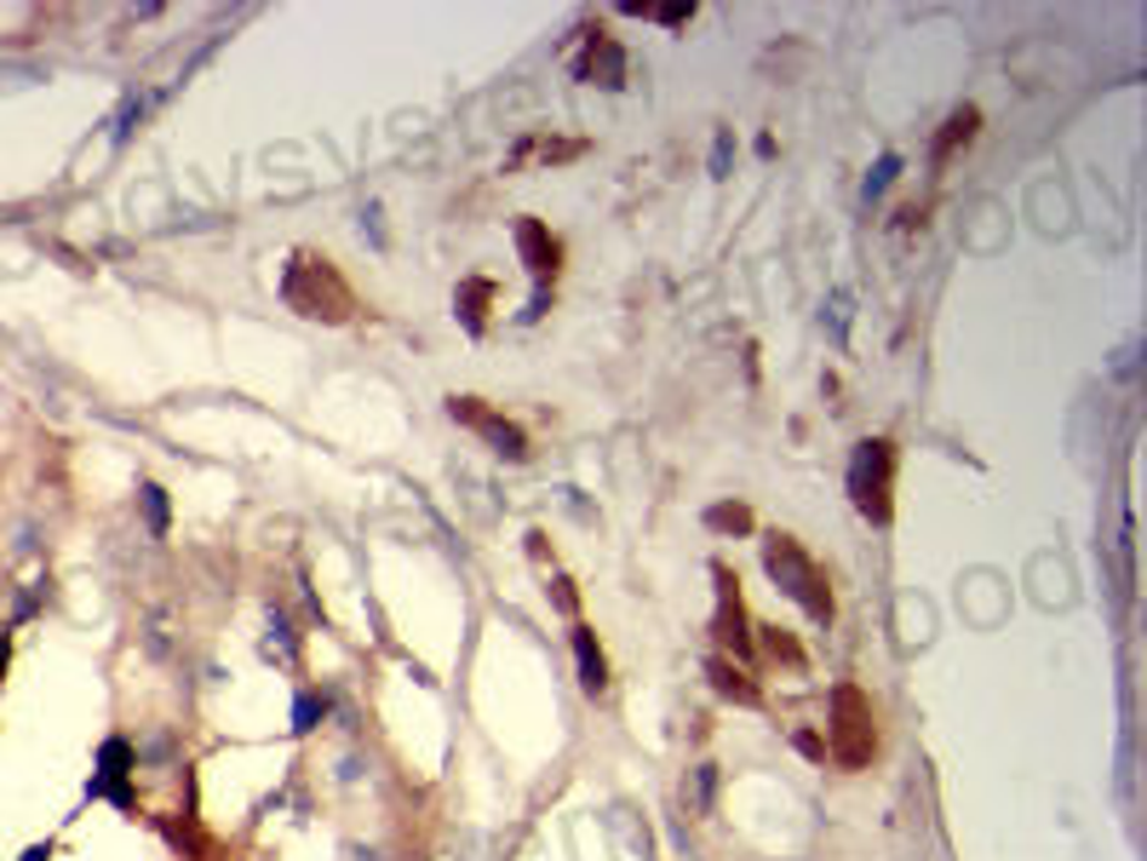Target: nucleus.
<instances>
[{"mask_svg":"<svg viewBox=\"0 0 1147 861\" xmlns=\"http://www.w3.org/2000/svg\"><path fill=\"white\" fill-rule=\"evenodd\" d=\"M712 683H718L723 695H734V701H747V707L758 701V689H752V683H740V678H734V672L723 667V660H712Z\"/></svg>","mask_w":1147,"mask_h":861,"instance_id":"nucleus-16","label":"nucleus"},{"mask_svg":"<svg viewBox=\"0 0 1147 861\" xmlns=\"http://www.w3.org/2000/svg\"><path fill=\"white\" fill-rule=\"evenodd\" d=\"M895 173H901V155H884V161H879V168H872V173H866V184H861V195H866V202H879V195H884V190L895 184Z\"/></svg>","mask_w":1147,"mask_h":861,"instance_id":"nucleus-15","label":"nucleus"},{"mask_svg":"<svg viewBox=\"0 0 1147 861\" xmlns=\"http://www.w3.org/2000/svg\"><path fill=\"white\" fill-rule=\"evenodd\" d=\"M574 75H580V81H602V87H620V81H626V52H620L609 36L586 29V52L574 58Z\"/></svg>","mask_w":1147,"mask_h":861,"instance_id":"nucleus-7","label":"nucleus"},{"mask_svg":"<svg viewBox=\"0 0 1147 861\" xmlns=\"http://www.w3.org/2000/svg\"><path fill=\"white\" fill-rule=\"evenodd\" d=\"M832 707H838V758L843 764H861L866 747H872V723H866V701H861V689L843 683L832 695Z\"/></svg>","mask_w":1147,"mask_h":861,"instance_id":"nucleus-5","label":"nucleus"},{"mask_svg":"<svg viewBox=\"0 0 1147 861\" xmlns=\"http://www.w3.org/2000/svg\"><path fill=\"white\" fill-rule=\"evenodd\" d=\"M327 712L322 695H298V707H293V730H316V718Z\"/></svg>","mask_w":1147,"mask_h":861,"instance_id":"nucleus-18","label":"nucleus"},{"mask_svg":"<svg viewBox=\"0 0 1147 861\" xmlns=\"http://www.w3.org/2000/svg\"><path fill=\"white\" fill-rule=\"evenodd\" d=\"M126 776H132V747L121 736L104 741V752H98V776H92V799H115L121 810H132V792H126Z\"/></svg>","mask_w":1147,"mask_h":861,"instance_id":"nucleus-6","label":"nucleus"},{"mask_svg":"<svg viewBox=\"0 0 1147 861\" xmlns=\"http://www.w3.org/2000/svg\"><path fill=\"white\" fill-rule=\"evenodd\" d=\"M517 247H522V264H528V276L546 287L551 276H557V259H562V247H557V236L539 219H517Z\"/></svg>","mask_w":1147,"mask_h":861,"instance_id":"nucleus-8","label":"nucleus"},{"mask_svg":"<svg viewBox=\"0 0 1147 861\" xmlns=\"http://www.w3.org/2000/svg\"><path fill=\"white\" fill-rule=\"evenodd\" d=\"M454 419H465L470 430H483V437L494 443V454H505V459H528V437L511 425V419H499V414H488L477 396H454Z\"/></svg>","mask_w":1147,"mask_h":861,"instance_id":"nucleus-4","label":"nucleus"},{"mask_svg":"<svg viewBox=\"0 0 1147 861\" xmlns=\"http://www.w3.org/2000/svg\"><path fill=\"white\" fill-rule=\"evenodd\" d=\"M712 575H718V586H723V609H718V638H723V644H734V655H747V649H752V638H747V615H740V591H734L729 569H712Z\"/></svg>","mask_w":1147,"mask_h":861,"instance_id":"nucleus-9","label":"nucleus"},{"mask_svg":"<svg viewBox=\"0 0 1147 861\" xmlns=\"http://www.w3.org/2000/svg\"><path fill=\"white\" fill-rule=\"evenodd\" d=\"M769 649H774V655H786V660H803V655H798V644H792V638H781V632H769Z\"/></svg>","mask_w":1147,"mask_h":861,"instance_id":"nucleus-20","label":"nucleus"},{"mask_svg":"<svg viewBox=\"0 0 1147 861\" xmlns=\"http://www.w3.org/2000/svg\"><path fill=\"white\" fill-rule=\"evenodd\" d=\"M712 787H718V776H712V770H694V776H689V787H683V799H689L694 810H706V804H712Z\"/></svg>","mask_w":1147,"mask_h":861,"instance_id":"nucleus-17","label":"nucleus"},{"mask_svg":"<svg viewBox=\"0 0 1147 861\" xmlns=\"http://www.w3.org/2000/svg\"><path fill=\"white\" fill-rule=\"evenodd\" d=\"M139 506H144V523H150V535L161 540V535H166V494H161L155 483H144V488H139Z\"/></svg>","mask_w":1147,"mask_h":861,"instance_id":"nucleus-14","label":"nucleus"},{"mask_svg":"<svg viewBox=\"0 0 1147 861\" xmlns=\"http://www.w3.org/2000/svg\"><path fill=\"white\" fill-rule=\"evenodd\" d=\"M706 528H723V535H747V528H752V511H747V506H729V500H723V506H712V511H706Z\"/></svg>","mask_w":1147,"mask_h":861,"instance_id":"nucleus-13","label":"nucleus"},{"mask_svg":"<svg viewBox=\"0 0 1147 861\" xmlns=\"http://www.w3.org/2000/svg\"><path fill=\"white\" fill-rule=\"evenodd\" d=\"M23 861H47V844H35V850H29Z\"/></svg>","mask_w":1147,"mask_h":861,"instance_id":"nucleus-21","label":"nucleus"},{"mask_svg":"<svg viewBox=\"0 0 1147 861\" xmlns=\"http://www.w3.org/2000/svg\"><path fill=\"white\" fill-rule=\"evenodd\" d=\"M282 293H287V305L293 311H305V316H327V322H345L351 311V287L327 271V259H311V253H298L287 271H282Z\"/></svg>","mask_w":1147,"mask_h":861,"instance_id":"nucleus-1","label":"nucleus"},{"mask_svg":"<svg viewBox=\"0 0 1147 861\" xmlns=\"http://www.w3.org/2000/svg\"><path fill=\"white\" fill-rule=\"evenodd\" d=\"M488 300H494V287H488V282H465V287H459V300H454V305H459V316H465L470 334H483V311H488Z\"/></svg>","mask_w":1147,"mask_h":861,"instance_id":"nucleus-11","label":"nucleus"},{"mask_svg":"<svg viewBox=\"0 0 1147 861\" xmlns=\"http://www.w3.org/2000/svg\"><path fill=\"white\" fill-rule=\"evenodd\" d=\"M729 155H734V139H729V132H718V144H712V173H718V179L729 173Z\"/></svg>","mask_w":1147,"mask_h":861,"instance_id":"nucleus-19","label":"nucleus"},{"mask_svg":"<svg viewBox=\"0 0 1147 861\" xmlns=\"http://www.w3.org/2000/svg\"><path fill=\"white\" fill-rule=\"evenodd\" d=\"M975 121H982V115H975V110H958V115L947 121V132H941V139H935V161H947V155H953L958 144H970V132H975Z\"/></svg>","mask_w":1147,"mask_h":861,"instance_id":"nucleus-12","label":"nucleus"},{"mask_svg":"<svg viewBox=\"0 0 1147 861\" xmlns=\"http://www.w3.org/2000/svg\"><path fill=\"white\" fill-rule=\"evenodd\" d=\"M890 466H895L890 443H861L850 459V494H855L861 517H872V523H890Z\"/></svg>","mask_w":1147,"mask_h":861,"instance_id":"nucleus-3","label":"nucleus"},{"mask_svg":"<svg viewBox=\"0 0 1147 861\" xmlns=\"http://www.w3.org/2000/svg\"><path fill=\"white\" fill-rule=\"evenodd\" d=\"M763 569L774 575V586H781L792 604H803L809 620H826V615H832V591H826L821 569H815V563H809L786 535H769V540H763Z\"/></svg>","mask_w":1147,"mask_h":861,"instance_id":"nucleus-2","label":"nucleus"},{"mask_svg":"<svg viewBox=\"0 0 1147 861\" xmlns=\"http://www.w3.org/2000/svg\"><path fill=\"white\" fill-rule=\"evenodd\" d=\"M574 655H580V683L597 695L602 683H609V667H602V649L591 638V626H574Z\"/></svg>","mask_w":1147,"mask_h":861,"instance_id":"nucleus-10","label":"nucleus"}]
</instances>
